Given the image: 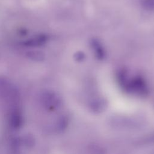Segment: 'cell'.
Returning <instances> with one entry per match:
<instances>
[{
    "instance_id": "3957f363",
    "label": "cell",
    "mask_w": 154,
    "mask_h": 154,
    "mask_svg": "<svg viewBox=\"0 0 154 154\" xmlns=\"http://www.w3.org/2000/svg\"><path fill=\"white\" fill-rule=\"evenodd\" d=\"M9 121L10 126L12 128L17 129L20 128L23 123V117L20 112L15 110L10 114Z\"/></svg>"
},
{
    "instance_id": "6da1fadb",
    "label": "cell",
    "mask_w": 154,
    "mask_h": 154,
    "mask_svg": "<svg viewBox=\"0 0 154 154\" xmlns=\"http://www.w3.org/2000/svg\"><path fill=\"white\" fill-rule=\"evenodd\" d=\"M42 102L44 106L50 109L58 105L59 99L55 94L51 92H46L42 95Z\"/></svg>"
},
{
    "instance_id": "7a4b0ae2",
    "label": "cell",
    "mask_w": 154,
    "mask_h": 154,
    "mask_svg": "<svg viewBox=\"0 0 154 154\" xmlns=\"http://www.w3.org/2000/svg\"><path fill=\"white\" fill-rule=\"evenodd\" d=\"M48 40V37L45 34H39L34 37L25 40L23 45L28 47H38L44 45Z\"/></svg>"
},
{
    "instance_id": "5b68a950",
    "label": "cell",
    "mask_w": 154,
    "mask_h": 154,
    "mask_svg": "<svg viewBox=\"0 0 154 154\" xmlns=\"http://www.w3.org/2000/svg\"><path fill=\"white\" fill-rule=\"evenodd\" d=\"M143 6L147 10L154 9V0H142Z\"/></svg>"
},
{
    "instance_id": "8992f818",
    "label": "cell",
    "mask_w": 154,
    "mask_h": 154,
    "mask_svg": "<svg viewBox=\"0 0 154 154\" xmlns=\"http://www.w3.org/2000/svg\"><path fill=\"white\" fill-rule=\"evenodd\" d=\"M93 46L95 48V50H96V52H97V54L98 57H103L104 54H103V52L102 51V48L99 45V43L97 42H93Z\"/></svg>"
},
{
    "instance_id": "277c9868",
    "label": "cell",
    "mask_w": 154,
    "mask_h": 154,
    "mask_svg": "<svg viewBox=\"0 0 154 154\" xmlns=\"http://www.w3.org/2000/svg\"><path fill=\"white\" fill-rule=\"evenodd\" d=\"M26 56L31 60L34 61H42L44 59L45 55L43 52L38 51H31L28 52Z\"/></svg>"
}]
</instances>
